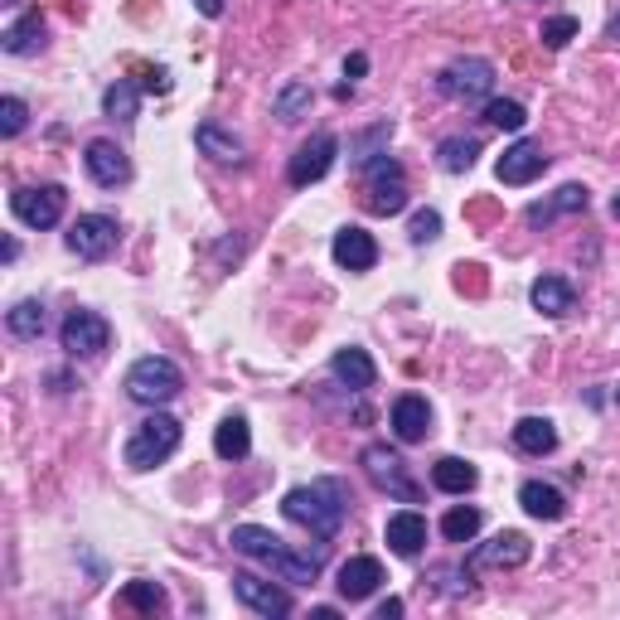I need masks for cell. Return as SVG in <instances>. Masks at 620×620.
<instances>
[{
  "mask_svg": "<svg viewBox=\"0 0 620 620\" xmlns=\"http://www.w3.org/2000/svg\"><path fill=\"white\" fill-rule=\"evenodd\" d=\"M228 543L243 552V558H257V562H267L272 572H282L286 582H296V587H311L315 577H321V567H325V538L315 548H301L292 552L276 538L272 529H262V524H237V529L228 533Z\"/></svg>",
  "mask_w": 620,
  "mask_h": 620,
  "instance_id": "cell-1",
  "label": "cell"
},
{
  "mask_svg": "<svg viewBox=\"0 0 620 620\" xmlns=\"http://www.w3.org/2000/svg\"><path fill=\"white\" fill-rule=\"evenodd\" d=\"M282 514L292 524H301L306 533L315 538H335L339 529H345V514H349V495L339 480H311V485H296L292 495L282 499Z\"/></svg>",
  "mask_w": 620,
  "mask_h": 620,
  "instance_id": "cell-2",
  "label": "cell"
},
{
  "mask_svg": "<svg viewBox=\"0 0 620 620\" xmlns=\"http://www.w3.org/2000/svg\"><path fill=\"white\" fill-rule=\"evenodd\" d=\"M180 441H184L180 421L170 413H161V407H151V417L131 431V441H126L122 456H126L131 470H155V466H165V460L180 451Z\"/></svg>",
  "mask_w": 620,
  "mask_h": 620,
  "instance_id": "cell-3",
  "label": "cell"
},
{
  "mask_svg": "<svg viewBox=\"0 0 620 620\" xmlns=\"http://www.w3.org/2000/svg\"><path fill=\"white\" fill-rule=\"evenodd\" d=\"M180 388H184V374L175 368V359H165V354H146V359H136L126 368V398L141 407L175 403Z\"/></svg>",
  "mask_w": 620,
  "mask_h": 620,
  "instance_id": "cell-4",
  "label": "cell"
},
{
  "mask_svg": "<svg viewBox=\"0 0 620 620\" xmlns=\"http://www.w3.org/2000/svg\"><path fill=\"white\" fill-rule=\"evenodd\" d=\"M364 209L378 218L388 214H403L407 209V180H403V165L393 161V155H374V161L364 165Z\"/></svg>",
  "mask_w": 620,
  "mask_h": 620,
  "instance_id": "cell-5",
  "label": "cell"
},
{
  "mask_svg": "<svg viewBox=\"0 0 620 620\" xmlns=\"http://www.w3.org/2000/svg\"><path fill=\"white\" fill-rule=\"evenodd\" d=\"M59 345L73 354V359H102V354L112 349V325L102 321L98 311H88V306H78L63 315V325H59Z\"/></svg>",
  "mask_w": 620,
  "mask_h": 620,
  "instance_id": "cell-6",
  "label": "cell"
},
{
  "mask_svg": "<svg viewBox=\"0 0 620 620\" xmlns=\"http://www.w3.org/2000/svg\"><path fill=\"white\" fill-rule=\"evenodd\" d=\"M364 475L378 485V490H388L393 499H403V505H417L421 490L413 485V475H407V460L393 451L388 441H374V446H364Z\"/></svg>",
  "mask_w": 620,
  "mask_h": 620,
  "instance_id": "cell-7",
  "label": "cell"
},
{
  "mask_svg": "<svg viewBox=\"0 0 620 620\" xmlns=\"http://www.w3.org/2000/svg\"><path fill=\"white\" fill-rule=\"evenodd\" d=\"M122 243V228H116L112 214H78L69 228V253H78L83 262H108Z\"/></svg>",
  "mask_w": 620,
  "mask_h": 620,
  "instance_id": "cell-8",
  "label": "cell"
},
{
  "mask_svg": "<svg viewBox=\"0 0 620 620\" xmlns=\"http://www.w3.org/2000/svg\"><path fill=\"white\" fill-rule=\"evenodd\" d=\"M63 204H69V194H63L59 184H24V190L10 194V214H16L24 228H54L63 218Z\"/></svg>",
  "mask_w": 620,
  "mask_h": 620,
  "instance_id": "cell-9",
  "label": "cell"
},
{
  "mask_svg": "<svg viewBox=\"0 0 620 620\" xmlns=\"http://www.w3.org/2000/svg\"><path fill=\"white\" fill-rule=\"evenodd\" d=\"M437 88L446 92V98H456V102H485L490 98V88H495V63L490 59H456L451 69H446L437 78Z\"/></svg>",
  "mask_w": 620,
  "mask_h": 620,
  "instance_id": "cell-10",
  "label": "cell"
},
{
  "mask_svg": "<svg viewBox=\"0 0 620 620\" xmlns=\"http://www.w3.org/2000/svg\"><path fill=\"white\" fill-rule=\"evenodd\" d=\"M335 155H339V141L329 136V131H315L311 141H301V146H296L292 165H286V180H292L296 190H306V184H321L329 175V165H335Z\"/></svg>",
  "mask_w": 620,
  "mask_h": 620,
  "instance_id": "cell-11",
  "label": "cell"
},
{
  "mask_svg": "<svg viewBox=\"0 0 620 620\" xmlns=\"http://www.w3.org/2000/svg\"><path fill=\"white\" fill-rule=\"evenodd\" d=\"M233 597L243 601L253 616H262V620H282V616L296 611V601L286 597L282 587L262 582V577H253V572H237V577H233Z\"/></svg>",
  "mask_w": 620,
  "mask_h": 620,
  "instance_id": "cell-12",
  "label": "cell"
},
{
  "mask_svg": "<svg viewBox=\"0 0 620 620\" xmlns=\"http://www.w3.org/2000/svg\"><path fill=\"white\" fill-rule=\"evenodd\" d=\"M543 170H548V155L538 141H514V146L499 155L495 175H499V184H533Z\"/></svg>",
  "mask_w": 620,
  "mask_h": 620,
  "instance_id": "cell-13",
  "label": "cell"
},
{
  "mask_svg": "<svg viewBox=\"0 0 620 620\" xmlns=\"http://www.w3.org/2000/svg\"><path fill=\"white\" fill-rule=\"evenodd\" d=\"M83 165H88V175L98 180L102 190H116V184L131 180V161H126V151L116 146V141H88Z\"/></svg>",
  "mask_w": 620,
  "mask_h": 620,
  "instance_id": "cell-14",
  "label": "cell"
},
{
  "mask_svg": "<svg viewBox=\"0 0 620 620\" xmlns=\"http://www.w3.org/2000/svg\"><path fill=\"white\" fill-rule=\"evenodd\" d=\"M335 587H339V597H345V601H368L378 587H384V562H378V558H349V562H339Z\"/></svg>",
  "mask_w": 620,
  "mask_h": 620,
  "instance_id": "cell-15",
  "label": "cell"
},
{
  "mask_svg": "<svg viewBox=\"0 0 620 620\" xmlns=\"http://www.w3.org/2000/svg\"><path fill=\"white\" fill-rule=\"evenodd\" d=\"M329 253H335V262L345 272H374V262H378V243H374V233H364V228H339L335 233V243H329Z\"/></svg>",
  "mask_w": 620,
  "mask_h": 620,
  "instance_id": "cell-16",
  "label": "cell"
},
{
  "mask_svg": "<svg viewBox=\"0 0 620 620\" xmlns=\"http://www.w3.org/2000/svg\"><path fill=\"white\" fill-rule=\"evenodd\" d=\"M431 431V407L427 398H417V393H403L398 403H393V437H398L403 446H417L427 441Z\"/></svg>",
  "mask_w": 620,
  "mask_h": 620,
  "instance_id": "cell-17",
  "label": "cell"
},
{
  "mask_svg": "<svg viewBox=\"0 0 620 620\" xmlns=\"http://www.w3.org/2000/svg\"><path fill=\"white\" fill-rule=\"evenodd\" d=\"M529 558H533V543L519 529H505V533H495L490 543L475 548V562L480 567H524Z\"/></svg>",
  "mask_w": 620,
  "mask_h": 620,
  "instance_id": "cell-18",
  "label": "cell"
},
{
  "mask_svg": "<svg viewBox=\"0 0 620 620\" xmlns=\"http://www.w3.org/2000/svg\"><path fill=\"white\" fill-rule=\"evenodd\" d=\"M384 538L398 558H417V552L427 548V519H421L417 509H398V514H388Z\"/></svg>",
  "mask_w": 620,
  "mask_h": 620,
  "instance_id": "cell-19",
  "label": "cell"
},
{
  "mask_svg": "<svg viewBox=\"0 0 620 620\" xmlns=\"http://www.w3.org/2000/svg\"><path fill=\"white\" fill-rule=\"evenodd\" d=\"M587 204H591V194H587V184H562L552 200L543 204H529V223L533 228H548L552 218H562V214H587Z\"/></svg>",
  "mask_w": 620,
  "mask_h": 620,
  "instance_id": "cell-20",
  "label": "cell"
},
{
  "mask_svg": "<svg viewBox=\"0 0 620 620\" xmlns=\"http://www.w3.org/2000/svg\"><path fill=\"white\" fill-rule=\"evenodd\" d=\"M329 374H335V378H339V384H345V388L364 393V388H374L378 368H374V359H368V349L349 345V349H339L335 359H329Z\"/></svg>",
  "mask_w": 620,
  "mask_h": 620,
  "instance_id": "cell-21",
  "label": "cell"
},
{
  "mask_svg": "<svg viewBox=\"0 0 620 620\" xmlns=\"http://www.w3.org/2000/svg\"><path fill=\"white\" fill-rule=\"evenodd\" d=\"M194 146H200L209 161H218V165H243L247 161L243 141H237L233 131H223L218 122H200V131H194Z\"/></svg>",
  "mask_w": 620,
  "mask_h": 620,
  "instance_id": "cell-22",
  "label": "cell"
},
{
  "mask_svg": "<svg viewBox=\"0 0 620 620\" xmlns=\"http://www.w3.org/2000/svg\"><path fill=\"white\" fill-rule=\"evenodd\" d=\"M529 296H533V311L552 315V321H562V315L577 311V292H572V282H562V276H538Z\"/></svg>",
  "mask_w": 620,
  "mask_h": 620,
  "instance_id": "cell-23",
  "label": "cell"
},
{
  "mask_svg": "<svg viewBox=\"0 0 620 620\" xmlns=\"http://www.w3.org/2000/svg\"><path fill=\"white\" fill-rule=\"evenodd\" d=\"M519 505L524 514H533V519H548V524H558L562 514H567V499L558 485H543V480H524L519 485Z\"/></svg>",
  "mask_w": 620,
  "mask_h": 620,
  "instance_id": "cell-24",
  "label": "cell"
},
{
  "mask_svg": "<svg viewBox=\"0 0 620 620\" xmlns=\"http://www.w3.org/2000/svg\"><path fill=\"white\" fill-rule=\"evenodd\" d=\"M0 49H6V54H16V59L39 54V49H44V16H39V10L20 16L6 34H0Z\"/></svg>",
  "mask_w": 620,
  "mask_h": 620,
  "instance_id": "cell-25",
  "label": "cell"
},
{
  "mask_svg": "<svg viewBox=\"0 0 620 620\" xmlns=\"http://www.w3.org/2000/svg\"><path fill=\"white\" fill-rule=\"evenodd\" d=\"M431 485H437L441 495H470L475 485H480V470L460 456H441L437 466H431Z\"/></svg>",
  "mask_w": 620,
  "mask_h": 620,
  "instance_id": "cell-26",
  "label": "cell"
},
{
  "mask_svg": "<svg viewBox=\"0 0 620 620\" xmlns=\"http://www.w3.org/2000/svg\"><path fill=\"white\" fill-rule=\"evenodd\" d=\"M214 451H218V460H243L247 451H253V431H247L243 413H228L214 427Z\"/></svg>",
  "mask_w": 620,
  "mask_h": 620,
  "instance_id": "cell-27",
  "label": "cell"
},
{
  "mask_svg": "<svg viewBox=\"0 0 620 620\" xmlns=\"http://www.w3.org/2000/svg\"><path fill=\"white\" fill-rule=\"evenodd\" d=\"M514 446H519L524 456H548V451H558V427H552L548 417H524L519 427H514Z\"/></svg>",
  "mask_w": 620,
  "mask_h": 620,
  "instance_id": "cell-28",
  "label": "cell"
},
{
  "mask_svg": "<svg viewBox=\"0 0 620 620\" xmlns=\"http://www.w3.org/2000/svg\"><path fill=\"white\" fill-rule=\"evenodd\" d=\"M102 112H108L112 122H136V112H141V88L131 83V78H116V83L102 92Z\"/></svg>",
  "mask_w": 620,
  "mask_h": 620,
  "instance_id": "cell-29",
  "label": "cell"
},
{
  "mask_svg": "<svg viewBox=\"0 0 620 620\" xmlns=\"http://www.w3.org/2000/svg\"><path fill=\"white\" fill-rule=\"evenodd\" d=\"M44 325H49V315H44V301H16L6 315V329L16 339H39L44 335Z\"/></svg>",
  "mask_w": 620,
  "mask_h": 620,
  "instance_id": "cell-30",
  "label": "cell"
},
{
  "mask_svg": "<svg viewBox=\"0 0 620 620\" xmlns=\"http://www.w3.org/2000/svg\"><path fill=\"white\" fill-rule=\"evenodd\" d=\"M437 161H441V170H451V175H466V170L480 161V141L475 136H446L437 146Z\"/></svg>",
  "mask_w": 620,
  "mask_h": 620,
  "instance_id": "cell-31",
  "label": "cell"
},
{
  "mask_svg": "<svg viewBox=\"0 0 620 620\" xmlns=\"http://www.w3.org/2000/svg\"><path fill=\"white\" fill-rule=\"evenodd\" d=\"M311 102H315V92L311 83H301V78H292L282 92H276V102H272V116H282V122H301V116L311 112Z\"/></svg>",
  "mask_w": 620,
  "mask_h": 620,
  "instance_id": "cell-32",
  "label": "cell"
},
{
  "mask_svg": "<svg viewBox=\"0 0 620 620\" xmlns=\"http://www.w3.org/2000/svg\"><path fill=\"white\" fill-rule=\"evenodd\" d=\"M480 524H485V514L475 505H451L441 519V533H446V543H470L480 533Z\"/></svg>",
  "mask_w": 620,
  "mask_h": 620,
  "instance_id": "cell-33",
  "label": "cell"
},
{
  "mask_svg": "<svg viewBox=\"0 0 620 620\" xmlns=\"http://www.w3.org/2000/svg\"><path fill=\"white\" fill-rule=\"evenodd\" d=\"M388 136H393V122H374L368 131H359V136H349V161L354 165H368L374 155H384L378 146H388Z\"/></svg>",
  "mask_w": 620,
  "mask_h": 620,
  "instance_id": "cell-34",
  "label": "cell"
},
{
  "mask_svg": "<svg viewBox=\"0 0 620 620\" xmlns=\"http://www.w3.org/2000/svg\"><path fill=\"white\" fill-rule=\"evenodd\" d=\"M485 122L499 126V131H524L529 112H524V102H514V98H495V102H485Z\"/></svg>",
  "mask_w": 620,
  "mask_h": 620,
  "instance_id": "cell-35",
  "label": "cell"
},
{
  "mask_svg": "<svg viewBox=\"0 0 620 620\" xmlns=\"http://www.w3.org/2000/svg\"><path fill=\"white\" fill-rule=\"evenodd\" d=\"M122 601L131 606V611L155 616V611L165 606V587H161V582H126V587H122Z\"/></svg>",
  "mask_w": 620,
  "mask_h": 620,
  "instance_id": "cell-36",
  "label": "cell"
},
{
  "mask_svg": "<svg viewBox=\"0 0 620 620\" xmlns=\"http://www.w3.org/2000/svg\"><path fill=\"white\" fill-rule=\"evenodd\" d=\"M407 237H413L417 247H421V243H437V237H441V214H437V209H417V214H413V228H407Z\"/></svg>",
  "mask_w": 620,
  "mask_h": 620,
  "instance_id": "cell-37",
  "label": "cell"
},
{
  "mask_svg": "<svg viewBox=\"0 0 620 620\" xmlns=\"http://www.w3.org/2000/svg\"><path fill=\"white\" fill-rule=\"evenodd\" d=\"M24 122H30V112H24L20 98H6V102H0V136H20Z\"/></svg>",
  "mask_w": 620,
  "mask_h": 620,
  "instance_id": "cell-38",
  "label": "cell"
},
{
  "mask_svg": "<svg viewBox=\"0 0 620 620\" xmlns=\"http://www.w3.org/2000/svg\"><path fill=\"white\" fill-rule=\"evenodd\" d=\"M431 582H437V591H451V597H466L470 591V577L460 567H431Z\"/></svg>",
  "mask_w": 620,
  "mask_h": 620,
  "instance_id": "cell-39",
  "label": "cell"
},
{
  "mask_svg": "<svg viewBox=\"0 0 620 620\" xmlns=\"http://www.w3.org/2000/svg\"><path fill=\"white\" fill-rule=\"evenodd\" d=\"M572 34H577V20L572 16H558V20H543V34H538V39H543L548 49H562Z\"/></svg>",
  "mask_w": 620,
  "mask_h": 620,
  "instance_id": "cell-40",
  "label": "cell"
},
{
  "mask_svg": "<svg viewBox=\"0 0 620 620\" xmlns=\"http://www.w3.org/2000/svg\"><path fill=\"white\" fill-rule=\"evenodd\" d=\"M364 73H368V54H349L345 59V78L354 83V78H364Z\"/></svg>",
  "mask_w": 620,
  "mask_h": 620,
  "instance_id": "cell-41",
  "label": "cell"
},
{
  "mask_svg": "<svg viewBox=\"0 0 620 620\" xmlns=\"http://www.w3.org/2000/svg\"><path fill=\"white\" fill-rule=\"evenodd\" d=\"M146 92H170V73L165 69H151L146 73Z\"/></svg>",
  "mask_w": 620,
  "mask_h": 620,
  "instance_id": "cell-42",
  "label": "cell"
},
{
  "mask_svg": "<svg viewBox=\"0 0 620 620\" xmlns=\"http://www.w3.org/2000/svg\"><path fill=\"white\" fill-rule=\"evenodd\" d=\"M398 616H403V601H398V597H388V601L374 611V620H398Z\"/></svg>",
  "mask_w": 620,
  "mask_h": 620,
  "instance_id": "cell-43",
  "label": "cell"
},
{
  "mask_svg": "<svg viewBox=\"0 0 620 620\" xmlns=\"http://www.w3.org/2000/svg\"><path fill=\"white\" fill-rule=\"evenodd\" d=\"M223 6H228V0H194V10H200V16H209V20H218Z\"/></svg>",
  "mask_w": 620,
  "mask_h": 620,
  "instance_id": "cell-44",
  "label": "cell"
},
{
  "mask_svg": "<svg viewBox=\"0 0 620 620\" xmlns=\"http://www.w3.org/2000/svg\"><path fill=\"white\" fill-rule=\"evenodd\" d=\"M606 39H611V44H620V16L606 20Z\"/></svg>",
  "mask_w": 620,
  "mask_h": 620,
  "instance_id": "cell-45",
  "label": "cell"
},
{
  "mask_svg": "<svg viewBox=\"0 0 620 620\" xmlns=\"http://www.w3.org/2000/svg\"><path fill=\"white\" fill-rule=\"evenodd\" d=\"M611 214H616V218H620V194H616V200H611Z\"/></svg>",
  "mask_w": 620,
  "mask_h": 620,
  "instance_id": "cell-46",
  "label": "cell"
},
{
  "mask_svg": "<svg viewBox=\"0 0 620 620\" xmlns=\"http://www.w3.org/2000/svg\"><path fill=\"white\" fill-rule=\"evenodd\" d=\"M616 403H620V384H616Z\"/></svg>",
  "mask_w": 620,
  "mask_h": 620,
  "instance_id": "cell-47",
  "label": "cell"
},
{
  "mask_svg": "<svg viewBox=\"0 0 620 620\" xmlns=\"http://www.w3.org/2000/svg\"><path fill=\"white\" fill-rule=\"evenodd\" d=\"M6 6H16V0H6Z\"/></svg>",
  "mask_w": 620,
  "mask_h": 620,
  "instance_id": "cell-48",
  "label": "cell"
}]
</instances>
